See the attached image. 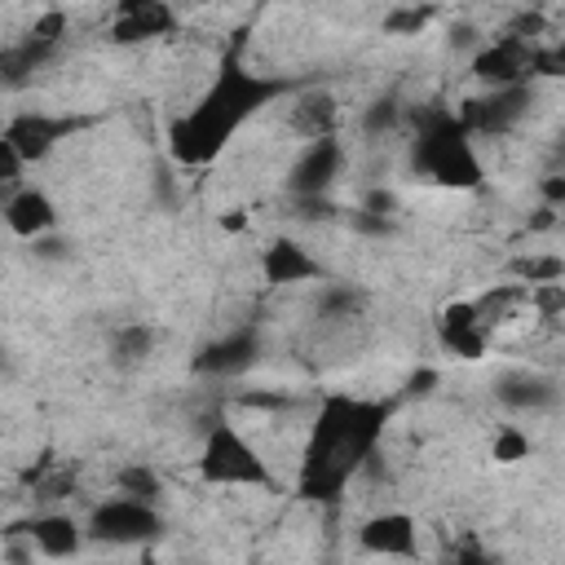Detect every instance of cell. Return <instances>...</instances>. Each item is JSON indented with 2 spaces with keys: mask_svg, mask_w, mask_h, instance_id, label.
<instances>
[{
  "mask_svg": "<svg viewBox=\"0 0 565 565\" xmlns=\"http://www.w3.org/2000/svg\"><path fill=\"white\" fill-rule=\"evenodd\" d=\"M150 344H154V331H150V327H141V322H128V327H119V331H115L110 358H115V366H137V362H146Z\"/></svg>",
  "mask_w": 565,
  "mask_h": 565,
  "instance_id": "cell-19",
  "label": "cell"
},
{
  "mask_svg": "<svg viewBox=\"0 0 565 565\" xmlns=\"http://www.w3.org/2000/svg\"><path fill=\"white\" fill-rule=\"evenodd\" d=\"M26 539H31V547H40V556L66 561V556H75L84 547L88 530L75 516H66V512H44V516H31Z\"/></svg>",
  "mask_w": 565,
  "mask_h": 565,
  "instance_id": "cell-10",
  "label": "cell"
},
{
  "mask_svg": "<svg viewBox=\"0 0 565 565\" xmlns=\"http://www.w3.org/2000/svg\"><path fill=\"white\" fill-rule=\"evenodd\" d=\"M252 358V340H234V344H221L212 358H203V366H212V371H234V366H243Z\"/></svg>",
  "mask_w": 565,
  "mask_h": 565,
  "instance_id": "cell-24",
  "label": "cell"
},
{
  "mask_svg": "<svg viewBox=\"0 0 565 565\" xmlns=\"http://www.w3.org/2000/svg\"><path fill=\"white\" fill-rule=\"evenodd\" d=\"M415 168L424 177H433L437 185H450V190H472L481 185V163H477V150L468 141V128L463 119L455 115H433L428 128L415 137Z\"/></svg>",
  "mask_w": 565,
  "mask_h": 565,
  "instance_id": "cell-3",
  "label": "cell"
},
{
  "mask_svg": "<svg viewBox=\"0 0 565 565\" xmlns=\"http://www.w3.org/2000/svg\"><path fill=\"white\" fill-rule=\"evenodd\" d=\"M260 274H265V282L287 287V282L318 278V274H322V265L305 252V243H296V238H274V243L265 247V256H260Z\"/></svg>",
  "mask_w": 565,
  "mask_h": 565,
  "instance_id": "cell-12",
  "label": "cell"
},
{
  "mask_svg": "<svg viewBox=\"0 0 565 565\" xmlns=\"http://www.w3.org/2000/svg\"><path fill=\"white\" fill-rule=\"evenodd\" d=\"M534 66H539V49L516 35H499L481 44V53L472 57V75L490 88H516L525 84V75H534Z\"/></svg>",
  "mask_w": 565,
  "mask_h": 565,
  "instance_id": "cell-6",
  "label": "cell"
},
{
  "mask_svg": "<svg viewBox=\"0 0 565 565\" xmlns=\"http://www.w3.org/2000/svg\"><path fill=\"white\" fill-rule=\"evenodd\" d=\"M388 419V406L380 402H358V397H327L305 450V477L300 490L309 499H331L340 486L375 455L380 428Z\"/></svg>",
  "mask_w": 565,
  "mask_h": 565,
  "instance_id": "cell-1",
  "label": "cell"
},
{
  "mask_svg": "<svg viewBox=\"0 0 565 565\" xmlns=\"http://www.w3.org/2000/svg\"><path fill=\"white\" fill-rule=\"evenodd\" d=\"M159 530H163V521H159L154 503L128 499V494L97 503L88 516V539L110 543V547H146L159 539Z\"/></svg>",
  "mask_w": 565,
  "mask_h": 565,
  "instance_id": "cell-5",
  "label": "cell"
},
{
  "mask_svg": "<svg viewBox=\"0 0 565 565\" xmlns=\"http://www.w3.org/2000/svg\"><path fill=\"white\" fill-rule=\"evenodd\" d=\"M490 459H494V463H503V468H512V463L530 459V437H525L516 424L494 428V437H490Z\"/></svg>",
  "mask_w": 565,
  "mask_h": 565,
  "instance_id": "cell-20",
  "label": "cell"
},
{
  "mask_svg": "<svg viewBox=\"0 0 565 565\" xmlns=\"http://www.w3.org/2000/svg\"><path fill=\"white\" fill-rule=\"evenodd\" d=\"M539 66H543L547 75H565V35L556 40V49H552V53H539Z\"/></svg>",
  "mask_w": 565,
  "mask_h": 565,
  "instance_id": "cell-28",
  "label": "cell"
},
{
  "mask_svg": "<svg viewBox=\"0 0 565 565\" xmlns=\"http://www.w3.org/2000/svg\"><path fill=\"white\" fill-rule=\"evenodd\" d=\"M433 384H437V371H415V375H411V384H406V388H411V393H428V388H433Z\"/></svg>",
  "mask_w": 565,
  "mask_h": 565,
  "instance_id": "cell-30",
  "label": "cell"
},
{
  "mask_svg": "<svg viewBox=\"0 0 565 565\" xmlns=\"http://www.w3.org/2000/svg\"><path fill=\"white\" fill-rule=\"evenodd\" d=\"M168 26H172V9L141 0V4H124V9H119V22H115V40H119V44H132V40H150V35H163Z\"/></svg>",
  "mask_w": 565,
  "mask_h": 565,
  "instance_id": "cell-13",
  "label": "cell"
},
{
  "mask_svg": "<svg viewBox=\"0 0 565 565\" xmlns=\"http://www.w3.org/2000/svg\"><path fill=\"white\" fill-rule=\"evenodd\" d=\"M552 397H556V388L547 380H539V375H508L499 384V402L503 406H516V411H539Z\"/></svg>",
  "mask_w": 565,
  "mask_h": 565,
  "instance_id": "cell-17",
  "label": "cell"
},
{
  "mask_svg": "<svg viewBox=\"0 0 565 565\" xmlns=\"http://www.w3.org/2000/svg\"><path fill=\"white\" fill-rule=\"evenodd\" d=\"M362 124H366V132H384V128H393V124H397V106H393V102H375V106L366 110V119H362Z\"/></svg>",
  "mask_w": 565,
  "mask_h": 565,
  "instance_id": "cell-26",
  "label": "cell"
},
{
  "mask_svg": "<svg viewBox=\"0 0 565 565\" xmlns=\"http://www.w3.org/2000/svg\"><path fill=\"white\" fill-rule=\"evenodd\" d=\"M132 565H159V556H150V552H141V556H137Z\"/></svg>",
  "mask_w": 565,
  "mask_h": 565,
  "instance_id": "cell-31",
  "label": "cell"
},
{
  "mask_svg": "<svg viewBox=\"0 0 565 565\" xmlns=\"http://www.w3.org/2000/svg\"><path fill=\"white\" fill-rule=\"evenodd\" d=\"M22 168H26V159H22V154H18V150H13V146H9L4 137H0V185H4L9 194H18ZM9 194H4V199H9Z\"/></svg>",
  "mask_w": 565,
  "mask_h": 565,
  "instance_id": "cell-23",
  "label": "cell"
},
{
  "mask_svg": "<svg viewBox=\"0 0 565 565\" xmlns=\"http://www.w3.org/2000/svg\"><path fill=\"white\" fill-rule=\"evenodd\" d=\"M199 472L203 481L212 486H274V472L269 463L260 459V450L234 428V424H212V433L203 437V450H199Z\"/></svg>",
  "mask_w": 565,
  "mask_h": 565,
  "instance_id": "cell-4",
  "label": "cell"
},
{
  "mask_svg": "<svg viewBox=\"0 0 565 565\" xmlns=\"http://www.w3.org/2000/svg\"><path fill=\"white\" fill-rule=\"evenodd\" d=\"M508 274H512L521 287L565 282V256H552V252H530V256H516V260L508 265Z\"/></svg>",
  "mask_w": 565,
  "mask_h": 565,
  "instance_id": "cell-16",
  "label": "cell"
},
{
  "mask_svg": "<svg viewBox=\"0 0 565 565\" xmlns=\"http://www.w3.org/2000/svg\"><path fill=\"white\" fill-rule=\"evenodd\" d=\"M437 340H441L455 358H463V362L486 358V344H490L486 327H450V322H437Z\"/></svg>",
  "mask_w": 565,
  "mask_h": 565,
  "instance_id": "cell-18",
  "label": "cell"
},
{
  "mask_svg": "<svg viewBox=\"0 0 565 565\" xmlns=\"http://www.w3.org/2000/svg\"><path fill=\"white\" fill-rule=\"evenodd\" d=\"M530 309H534L539 318H561V313H565V282L530 287Z\"/></svg>",
  "mask_w": 565,
  "mask_h": 565,
  "instance_id": "cell-22",
  "label": "cell"
},
{
  "mask_svg": "<svg viewBox=\"0 0 565 565\" xmlns=\"http://www.w3.org/2000/svg\"><path fill=\"white\" fill-rule=\"evenodd\" d=\"M543 207H565V177H543Z\"/></svg>",
  "mask_w": 565,
  "mask_h": 565,
  "instance_id": "cell-27",
  "label": "cell"
},
{
  "mask_svg": "<svg viewBox=\"0 0 565 565\" xmlns=\"http://www.w3.org/2000/svg\"><path fill=\"white\" fill-rule=\"evenodd\" d=\"M428 18H433V9H397L384 18V26L388 31H419V26H428Z\"/></svg>",
  "mask_w": 565,
  "mask_h": 565,
  "instance_id": "cell-25",
  "label": "cell"
},
{
  "mask_svg": "<svg viewBox=\"0 0 565 565\" xmlns=\"http://www.w3.org/2000/svg\"><path fill=\"white\" fill-rule=\"evenodd\" d=\"M340 146L327 137V141H309L305 146V154L296 159V168H291V190L300 194V199H318V190H327L331 181H335V172H340Z\"/></svg>",
  "mask_w": 565,
  "mask_h": 565,
  "instance_id": "cell-11",
  "label": "cell"
},
{
  "mask_svg": "<svg viewBox=\"0 0 565 565\" xmlns=\"http://www.w3.org/2000/svg\"><path fill=\"white\" fill-rule=\"evenodd\" d=\"M358 543L371 556H402V561H411L419 552V525H415L411 512H375V516L362 521Z\"/></svg>",
  "mask_w": 565,
  "mask_h": 565,
  "instance_id": "cell-7",
  "label": "cell"
},
{
  "mask_svg": "<svg viewBox=\"0 0 565 565\" xmlns=\"http://www.w3.org/2000/svg\"><path fill=\"white\" fill-rule=\"evenodd\" d=\"M53 137H57V128L49 124V119H40V115H18V119H9V128H4V141L31 163V159H44L49 150H53Z\"/></svg>",
  "mask_w": 565,
  "mask_h": 565,
  "instance_id": "cell-14",
  "label": "cell"
},
{
  "mask_svg": "<svg viewBox=\"0 0 565 565\" xmlns=\"http://www.w3.org/2000/svg\"><path fill=\"white\" fill-rule=\"evenodd\" d=\"M119 490H124L128 499H141V503H154V494H159V477H154L150 468H141V463H132V468H124V472H119Z\"/></svg>",
  "mask_w": 565,
  "mask_h": 565,
  "instance_id": "cell-21",
  "label": "cell"
},
{
  "mask_svg": "<svg viewBox=\"0 0 565 565\" xmlns=\"http://www.w3.org/2000/svg\"><path fill=\"white\" fill-rule=\"evenodd\" d=\"M552 225H556V207H539V212L530 216V230H534V234H543V230H552Z\"/></svg>",
  "mask_w": 565,
  "mask_h": 565,
  "instance_id": "cell-29",
  "label": "cell"
},
{
  "mask_svg": "<svg viewBox=\"0 0 565 565\" xmlns=\"http://www.w3.org/2000/svg\"><path fill=\"white\" fill-rule=\"evenodd\" d=\"M291 128L305 132L309 141H327L331 128H335V102L327 93H305L296 106H291Z\"/></svg>",
  "mask_w": 565,
  "mask_h": 565,
  "instance_id": "cell-15",
  "label": "cell"
},
{
  "mask_svg": "<svg viewBox=\"0 0 565 565\" xmlns=\"http://www.w3.org/2000/svg\"><path fill=\"white\" fill-rule=\"evenodd\" d=\"M4 221H9V230H13L18 238L40 243V238H49V234H53L57 212H53V203H49V194H44V190L22 185L18 194H9V199H4Z\"/></svg>",
  "mask_w": 565,
  "mask_h": 565,
  "instance_id": "cell-9",
  "label": "cell"
},
{
  "mask_svg": "<svg viewBox=\"0 0 565 565\" xmlns=\"http://www.w3.org/2000/svg\"><path fill=\"white\" fill-rule=\"evenodd\" d=\"M530 106V88L516 84V88H490L481 102H468L463 110V128H481V132H508L512 124H521Z\"/></svg>",
  "mask_w": 565,
  "mask_h": 565,
  "instance_id": "cell-8",
  "label": "cell"
},
{
  "mask_svg": "<svg viewBox=\"0 0 565 565\" xmlns=\"http://www.w3.org/2000/svg\"><path fill=\"white\" fill-rule=\"evenodd\" d=\"M265 93H269V84H260L256 75H247L238 62H225L216 71L212 88L199 97V106L185 119L172 124V154L181 163L212 159L230 141V132L265 102Z\"/></svg>",
  "mask_w": 565,
  "mask_h": 565,
  "instance_id": "cell-2",
  "label": "cell"
}]
</instances>
